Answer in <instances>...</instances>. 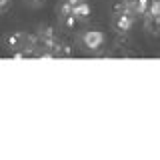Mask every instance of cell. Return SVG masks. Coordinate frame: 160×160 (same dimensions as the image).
Returning <instances> with one entry per match:
<instances>
[{
  "instance_id": "9c48e42d",
  "label": "cell",
  "mask_w": 160,
  "mask_h": 160,
  "mask_svg": "<svg viewBox=\"0 0 160 160\" xmlns=\"http://www.w3.org/2000/svg\"><path fill=\"white\" fill-rule=\"evenodd\" d=\"M60 20H62L64 28H68V30H72L74 26H76V22H78V18L74 16V14H70V16H64V18H60Z\"/></svg>"
},
{
  "instance_id": "ba28073f",
  "label": "cell",
  "mask_w": 160,
  "mask_h": 160,
  "mask_svg": "<svg viewBox=\"0 0 160 160\" xmlns=\"http://www.w3.org/2000/svg\"><path fill=\"white\" fill-rule=\"evenodd\" d=\"M150 2L152 0H136V14H140V16H144V14L148 12V8H150Z\"/></svg>"
},
{
  "instance_id": "7a4b0ae2",
  "label": "cell",
  "mask_w": 160,
  "mask_h": 160,
  "mask_svg": "<svg viewBox=\"0 0 160 160\" xmlns=\"http://www.w3.org/2000/svg\"><path fill=\"white\" fill-rule=\"evenodd\" d=\"M132 24H134V14H130V12L114 14V30L118 34H128Z\"/></svg>"
},
{
  "instance_id": "52a82bcc",
  "label": "cell",
  "mask_w": 160,
  "mask_h": 160,
  "mask_svg": "<svg viewBox=\"0 0 160 160\" xmlns=\"http://www.w3.org/2000/svg\"><path fill=\"white\" fill-rule=\"evenodd\" d=\"M36 36L38 38H52V36H56V30H54L52 26H40L38 30H36Z\"/></svg>"
},
{
  "instance_id": "3957f363",
  "label": "cell",
  "mask_w": 160,
  "mask_h": 160,
  "mask_svg": "<svg viewBox=\"0 0 160 160\" xmlns=\"http://www.w3.org/2000/svg\"><path fill=\"white\" fill-rule=\"evenodd\" d=\"M24 42H26V34L24 32H10V34H6V38H4V44H6V48H10V50H22Z\"/></svg>"
},
{
  "instance_id": "7c38bea8",
  "label": "cell",
  "mask_w": 160,
  "mask_h": 160,
  "mask_svg": "<svg viewBox=\"0 0 160 160\" xmlns=\"http://www.w3.org/2000/svg\"><path fill=\"white\" fill-rule=\"evenodd\" d=\"M24 2H26V6H30V8H42L46 0H24Z\"/></svg>"
},
{
  "instance_id": "8992f818",
  "label": "cell",
  "mask_w": 160,
  "mask_h": 160,
  "mask_svg": "<svg viewBox=\"0 0 160 160\" xmlns=\"http://www.w3.org/2000/svg\"><path fill=\"white\" fill-rule=\"evenodd\" d=\"M56 12H58V16H60V18H64V16H70V14L74 12V6L68 2V0H60V4L56 6Z\"/></svg>"
},
{
  "instance_id": "8fae6325",
  "label": "cell",
  "mask_w": 160,
  "mask_h": 160,
  "mask_svg": "<svg viewBox=\"0 0 160 160\" xmlns=\"http://www.w3.org/2000/svg\"><path fill=\"white\" fill-rule=\"evenodd\" d=\"M146 14H154V16H160V0H152L150 2V8Z\"/></svg>"
},
{
  "instance_id": "6da1fadb",
  "label": "cell",
  "mask_w": 160,
  "mask_h": 160,
  "mask_svg": "<svg viewBox=\"0 0 160 160\" xmlns=\"http://www.w3.org/2000/svg\"><path fill=\"white\" fill-rule=\"evenodd\" d=\"M104 40H106V36H104V32H100V30H86V32L82 34V44H84L88 50H98V48H102Z\"/></svg>"
},
{
  "instance_id": "9a60e30c",
  "label": "cell",
  "mask_w": 160,
  "mask_h": 160,
  "mask_svg": "<svg viewBox=\"0 0 160 160\" xmlns=\"http://www.w3.org/2000/svg\"><path fill=\"white\" fill-rule=\"evenodd\" d=\"M128 2H136V0H128Z\"/></svg>"
},
{
  "instance_id": "4fadbf2b",
  "label": "cell",
  "mask_w": 160,
  "mask_h": 160,
  "mask_svg": "<svg viewBox=\"0 0 160 160\" xmlns=\"http://www.w3.org/2000/svg\"><path fill=\"white\" fill-rule=\"evenodd\" d=\"M10 6H12V0H0V14L10 10Z\"/></svg>"
},
{
  "instance_id": "5b68a950",
  "label": "cell",
  "mask_w": 160,
  "mask_h": 160,
  "mask_svg": "<svg viewBox=\"0 0 160 160\" xmlns=\"http://www.w3.org/2000/svg\"><path fill=\"white\" fill-rule=\"evenodd\" d=\"M90 12H92V10H90V6L82 0L80 4H76V6H74V12H72V14H74V16H76L78 20H84V18H88V16H90Z\"/></svg>"
},
{
  "instance_id": "277c9868",
  "label": "cell",
  "mask_w": 160,
  "mask_h": 160,
  "mask_svg": "<svg viewBox=\"0 0 160 160\" xmlns=\"http://www.w3.org/2000/svg\"><path fill=\"white\" fill-rule=\"evenodd\" d=\"M144 30L152 36H160V16L144 14Z\"/></svg>"
},
{
  "instance_id": "5bb4252c",
  "label": "cell",
  "mask_w": 160,
  "mask_h": 160,
  "mask_svg": "<svg viewBox=\"0 0 160 160\" xmlns=\"http://www.w3.org/2000/svg\"><path fill=\"white\" fill-rule=\"evenodd\" d=\"M68 2L72 4V6H76V4H80V2H82V0H68Z\"/></svg>"
},
{
  "instance_id": "30bf717a",
  "label": "cell",
  "mask_w": 160,
  "mask_h": 160,
  "mask_svg": "<svg viewBox=\"0 0 160 160\" xmlns=\"http://www.w3.org/2000/svg\"><path fill=\"white\" fill-rule=\"evenodd\" d=\"M72 54H74V48L70 46V44H66V42H62V44H60L58 56H72Z\"/></svg>"
}]
</instances>
